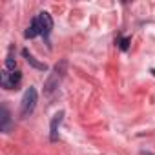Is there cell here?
<instances>
[{
  "label": "cell",
  "mask_w": 155,
  "mask_h": 155,
  "mask_svg": "<svg viewBox=\"0 0 155 155\" xmlns=\"http://www.w3.org/2000/svg\"><path fill=\"white\" fill-rule=\"evenodd\" d=\"M53 29V18L48 11H40L33 17V20L29 22L28 29L24 31V38H37V37H44L48 46H49V33Z\"/></svg>",
  "instance_id": "obj_1"
},
{
  "label": "cell",
  "mask_w": 155,
  "mask_h": 155,
  "mask_svg": "<svg viewBox=\"0 0 155 155\" xmlns=\"http://www.w3.org/2000/svg\"><path fill=\"white\" fill-rule=\"evenodd\" d=\"M66 73H68V60L66 58H60L55 64V68L51 69V73H49V77L46 79V82H44V95L49 97V95H53L58 90V86L62 84Z\"/></svg>",
  "instance_id": "obj_2"
},
{
  "label": "cell",
  "mask_w": 155,
  "mask_h": 155,
  "mask_svg": "<svg viewBox=\"0 0 155 155\" xmlns=\"http://www.w3.org/2000/svg\"><path fill=\"white\" fill-rule=\"evenodd\" d=\"M37 101H38V93L33 86H29L22 97V102H20V117L26 119L29 117L33 111H35V106H37Z\"/></svg>",
  "instance_id": "obj_3"
},
{
  "label": "cell",
  "mask_w": 155,
  "mask_h": 155,
  "mask_svg": "<svg viewBox=\"0 0 155 155\" xmlns=\"http://www.w3.org/2000/svg\"><path fill=\"white\" fill-rule=\"evenodd\" d=\"M20 82H22V73L18 69H2L0 84L4 90H17Z\"/></svg>",
  "instance_id": "obj_4"
},
{
  "label": "cell",
  "mask_w": 155,
  "mask_h": 155,
  "mask_svg": "<svg viewBox=\"0 0 155 155\" xmlns=\"http://www.w3.org/2000/svg\"><path fill=\"white\" fill-rule=\"evenodd\" d=\"M62 119H64V111L55 113L53 119H51V124H49V140L51 142H57L58 140V128L62 124Z\"/></svg>",
  "instance_id": "obj_5"
},
{
  "label": "cell",
  "mask_w": 155,
  "mask_h": 155,
  "mask_svg": "<svg viewBox=\"0 0 155 155\" xmlns=\"http://www.w3.org/2000/svg\"><path fill=\"white\" fill-rule=\"evenodd\" d=\"M11 113L8 110V106H2V111H0V131L9 133L11 131Z\"/></svg>",
  "instance_id": "obj_6"
},
{
  "label": "cell",
  "mask_w": 155,
  "mask_h": 155,
  "mask_svg": "<svg viewBox=\"0 0 155 155\" xmlns=\"http://www.w3.org/2000/svg\"><path fill=\"white\" fill-rule=\"evenodd\" d=\"M22 55H24V58H26V62L29 64V66H33L35 69H38V71H48V64L46 62H38L28 49H22Z\"/></svg>",
  "instance_id": "obj_7"
},
{
  "label": "cell",
  "mask_w": 155,
  "mask_h": 155,
  "mask_svg": "<svg viewBox=\"0 0 155 155\" xmlns=\"http://www.w3.org/2000/svg\"><path fill=\"white\" fill-rule=\"evenodd\" d=\"M115 44H117V48H119L120 51H128V49H130V44H131V37L119 35L117 40H115Z\"/></svg>",
  "instance_id": "obj_8"
},
{
  "label": "cell",
  "mask_w": 155,
  "mask_h": 155,
  "mask_svg": "<svg viewBox=\"0 0 155 155\" xmlns=\"http://www.w3.org/2000/svg\"><path fill=\"white\" fill-rule=\"evenodd\" d=\"M4 69H17V60H15L13 51H9V55L6 58V64H4Z\"/></svg>",
  "instance_id": "obj_9"
},
{
  "label": "cell",
  "mask_w": 155,
  "mask_h": 155,
  "mask_svg": "<svg viewBox=\"0 0 155 155\" xmlns=\"http://www.w3.org/2000/svg\"><path fill=\"white\" fill-rule=\"evenodd\" d=\"M140 155H151L150 151H140Z\"/></svg>",
  "instance_id": "obj_10"
},
{
  "label": "cell",
  "mask_w": 155,
  "mask_h": 155,
  "mask_svg": "<svg viewBox=\"0 0 155 155\" xmlns=\"http://www.w3.org/2000/svg\"><path fill=\"white\" fill-rule=\"evenodd\" d=\"M151 75H153V77H155V68H151Z\"/></svg>",
  "instance_id": "obj_11"
}]
</instances>
